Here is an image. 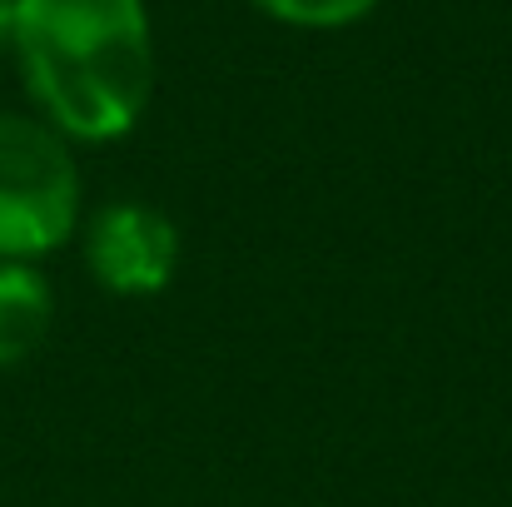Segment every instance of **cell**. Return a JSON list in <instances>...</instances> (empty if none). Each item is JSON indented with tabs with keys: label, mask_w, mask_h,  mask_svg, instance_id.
<instances>
[{
	"label": "cell",
	"mask_w": 512,
	"mask_h": 507,
	"mask_svg": "<svg viewBox=\"0 0 512 507\" xmlns=\"http://www.w3.org/2000/svg\"><path fill=\"white\" fill-rule=\"evenodd\" d=\"M10 50L45 125L70 140L130 135L155 95L145 0H15Z\"/></svg>",
	"instance_id": "1"
},
{
	"label": "cell",
	"mask_w": 512,
	"mask_h": 507,
	"mask_svg": "<svg viewBox=\"0 0 512 507\" xmlns=\"http://www.w3.org/2000/svg\"><path fill=\"white\" fill-rule=\"evenodd\" d=\"M80 224V169L60 130L0 110V264H35Z\"/></svg>",
	"instance_id": "2"
},
{
	"label": "cell",
	"mask_w": 512,
	"mask_h": 507,
	"mask_svg": "<svg viewBox=\"0 0 512 507\" xmlns=\"http://www.w3.org/2000/svg\"><path fill=\"white\" fill-rule=\"evenodd\" d=\"M85 264L105 294L120 299H150L170 289L179 269V229L155 204H105L85 229Z\"/></svg>",
	"instance_id": "3"
},
{
	"label": "cell",
	"mask_w": 512,
	"mask_h": 507,
	"mask_svg": "<svg viewBox=\"0 0 512 507\" xmlns=\"http://www.w3.org/2000/svg\"><path fill=\"white\" fill-rule=\"evenodd\" d=\"M55 324V294L35 264H0V373L40 353Z\"/></svg>",
	"instance_id": "4"
},
{
	"label": "cell",
	"mask_w": 512,
	"mask_h": 507,
	"mask_svg": "<svg viewBox=\"0 0 512 507\" xmlns=\"http://www.w3.org/2000/svg\"><path fill=\"white\" fill-rule=\"evenodd\" d=\"M254 5L299 30H339V25L363 20L378 0H254Z\"/></svg>",
	"instance_id": "5"
},
{
	"label": "cell",
	"mask_w": 512,
	"mask_h": 507,
	"mask_svg": "<svg viewBox=\"0 0 512 507\" xmlns=\"http://www.w3.org/2000/svg\"><path fill=\"white\" fill-rule=\"evenodd\" d=\"M15 40V0H0V50Z\"/></svg>",
	"instance_id": "6"
}]
</instances>
